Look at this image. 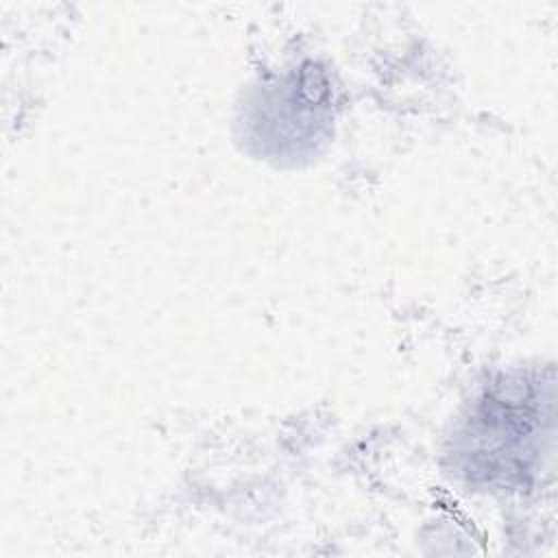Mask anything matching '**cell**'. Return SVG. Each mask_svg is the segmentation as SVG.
I'll return each instance as SVG.
<instances>
[{"label": "cell", "mask_w": 558, "mask_h": 558, "mask_svg": "<svg viewBox=\"0 0 558 558\" xmlns=\"http://www.w3.org/2000/svg\"><path fill=\"white\" fill-rule=\"evenodd\" d=\"M551 421V397L545 399L543 384H508L506 392L495 390L482 401L473 421V471L488 480H514L530 471L543 423Z\"/></svg>", "instance_id": "1"}]
</instances>
